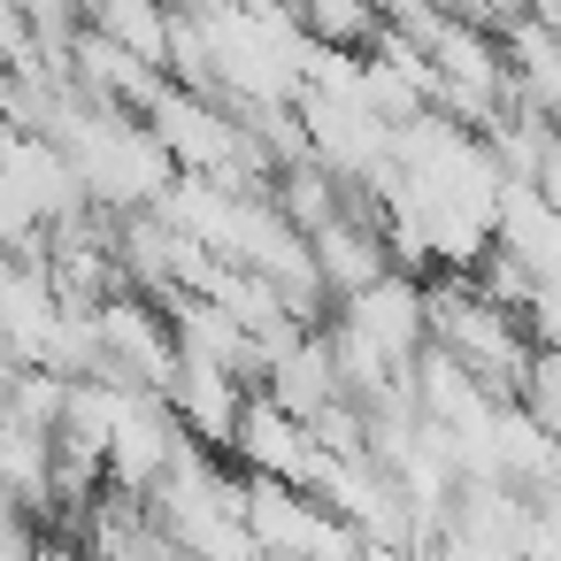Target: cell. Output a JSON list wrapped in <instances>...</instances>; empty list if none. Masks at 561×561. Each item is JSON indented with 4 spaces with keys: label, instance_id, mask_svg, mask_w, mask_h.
I'll list each match as a JSON object with an SVG mask.
<instances>
[{
    "label": "cell",
    "instance_id": "9c48e42d",
    "mask_svg": "<svg viewBox=\"0 0 561 561\" xmlns=\"http://www.w3.org/2000/svg\"><path fill=\"white\" fill-rule=\"evenodd\" d=\"M331 561H362V538H354V546H346V553H331Z\"/></svg>",
    "mask_w": 561,
    "mask_h": 561
},
{
    "label": "cell",
    "instance_id": "8992f818",
    "mask_svg": "<svg viewBox=\"0 0 561 561\" xmlns=\"http://www.w3.org/2000/svg\"><path fill=\"white\" fill-rule=\"evenodd\" d=\"M515 408H523L546 438H561V346H530V362H523V377H515Z\"/></svg>",
    "mask_w": 561,
    "mask_h": 561
},
{
    "label": "cell",
    "instance_id": "277c9868",
    "mask_svg": "<svg viewBox=\"0 0 561 561\" xmlns=\"http://www.w3.org/2000/svg\"><path fill=\"white\" fill-rule=\"evenodd\" d=\"M247 377H231V369H216V362H193V354H178V377L162 385V400H170V415L185 423V438L193 446H208V454H231V431H239V415H247Z\"/></svg>",
    "mask_w": 561,
    "mask_h": 561
},
{
    "label": "cell",
    "instance_id": "6da1fadb",
    "mask_svg": "<svg viewBox=\"0 0 561 561\" xmlns=\"http://www.w3.org/2000/svg\"><path fill=\"white\" fill-rule=\"evenodd\" d=\"M423 308H431V346L454 354L484 392L515 400V377H523V362L538 346L523 308H507L484 285H469V270H431L423 277Z\"/></svg>",
    "mask_w": 561,
    "mask_h": 561
},
{
    "label": "cell",
    "instance_id": "52a82bcc",
    "mask_svg": "<svg viewBox=\"0 0 561 561\" xmlns=\"http://www.w3.org/2000/svg\"><path fill=\"white\" fill-rule=\"evenodd\" d=\"M24 561H93V553H85V538H78V530H39Z\"/></svg>",
    "mask_w": 561,
    "mask_h": 561
},
{
    "label": "cell",
    "instance_id": "7a4b0ae2",
    "mask_svg": "<svg viewBox=\"0 0 561 561\" xmlns=\"http://www.w3.org/2000/svg\"><path fill=\"white\" fill-rule=\"evenodd\" d=\"M323 323H339L346 339H362L377 362H392V369H408L423 346H431V308H423V270H385V277H369V285H354V293H339L331 300V316Z\"/></svg>",
    "mask_w": 561,
    "mask_h": 561
},
{
    "label": "cell",
    "instance_id": "ba28073f",
    "mask_svg": "<svg viewBox=\"0 0 561 561\" xmlns=\"http://www.w3.org/2000/svg\"><path fill=\"white\" fill-rule=\"evenodd\" d=\"M254 561H300V553H270V546H254Z\"/></svg>",
    "mask_w": 561,
    "mask_h": 561
},
{
    "label": "cell",
    "instance_id": "3957f363",
    "mask_svg": "<svg viewBox=\"0 0 561 561\" xmlns=\"http://www.w3.org/2000/svg\"><path fill=\"white\" fill-rule=\"evenodd\" d=\"M231 461H239L247 477L308 484L316 461H323V446H316V431H308L293 408H277V400L254 385V392H247V415H239V431H231Z\"/></svg>",
    "mask_w": 561,
    "mask_h": 561
},
{
    "label": "cell",
    "instance_id": "5b68a950",
    "mask_svg": "<svg viewBox=\"0 0 561 561\" xmlns=\"http://www.w3.org/2000/svg\"><path fill=\"white\" fill-rule=\"evenodd\" d=\"M285 9L300 16L308 39H323V47H354V55H369L377 32H385V9H377V0H285Z\"/></svg>",
    "mask_w": 561,
    "mask_h": 561
}]
</instances>
